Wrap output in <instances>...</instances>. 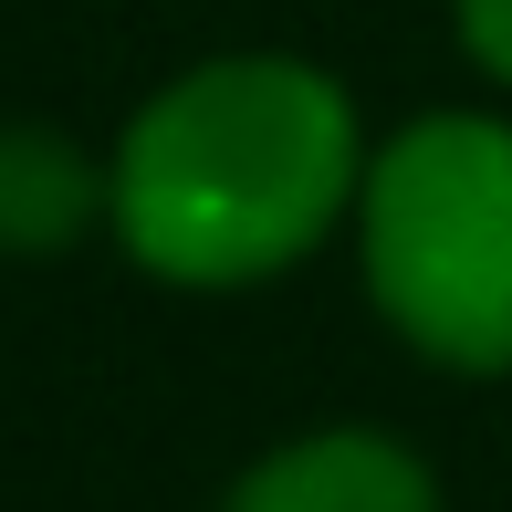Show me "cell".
Listing matches in <instances>:
<instances>
[{"instance_id":"obj_1","label":"cell","mask_w":512,"mask_h":512,"mask_svg":"<svg viewBox=\"0 0 512 512\" xmlns=\"http://www.w3.org/2000/svg\"><path fill=\"white\" fill-rule=\"evenodd\" d=\"M115 230L157 283H262L304 262L366 189L356 105L293 53H230L178 74L115 147Z\"/></svg>"},{"instance_id":"obj_2","label":"cell","mask_w":512,"mask_h":512,"mask_svg":"<svg viewBox=\"0 0 512 512\" xmlns=\"http://www.w3.org/2000/svg\"><path fill=\"white\" fill-rule=\"evenodd\" d=\"M366 283L418 356L460 377L512 366V126L418 115L366 157Z\"/></svg>"},{"instance_id":"obj_3","label":"cell","mask_w":512,"mask_h":512,"mask_svg":"<svg viewBox=\"0 0 512 512\" xmlns=\"http://www.w3.org/2000/svg\"><path fill=\"white\" fill-rule=\"evenodd\" d=\"M220 512H439V481L387 429H314L241 471Z\"/></svg>"},{"instance_id":"obj_4","label":"cell","mask_w":512,"mask_h":512,"mask_svg":"<svg viewBox=\"0 0 512 512\" xmlns=\"http://www.w3.org/2000/svg\"><path fill=\"white\" fill-rule=\"evenodd\" d=\"M115 199L95 157L53 126H0V251H63L84 220Z\"/></svg>"},{"instance_id":"obj_5","label":"cell","mask_w":512,"mask_h":512,"mask_svg":"<svg viewBox=\"0 0 512 512\" xmlns=\"http://www.w3.org/2000/svg\"><path fill=\"white\" fill-rule=\"evenodd\" d=\"M460 42H471L481 74L512 84V0H460Z\"/></svg>"}]
</instances>
